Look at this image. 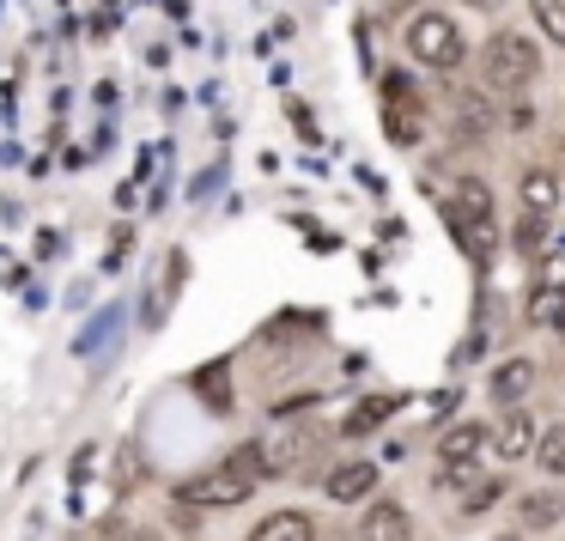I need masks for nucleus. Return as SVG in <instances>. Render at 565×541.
Masks as SVG:
<instances>
[{
	"label": "nucleus",
	"instance_id": "obj_1",
	"mask_svg": "<svg viewBox=\"0 0 565 541\" xmlns=\"http://www.w3.org/2000/svg\"><path fill=\"white\" fill-rule=\"evenodd\" d=\"M262 475H268V468H262V444H244V450H232L213 475H201L195 487L183 492V505H244Z\"/></svg>",
	"mask_w": 565,
	"mask_h": 541
},
{
	"label": "nucleus",
	"instance_id": "obj_2",
	"mask_svg": "<svg viewBox=\"0 0 565 541\" xmlns=\"http://www.w3.org/2000/svg\"><path fill=\"white\" fill-rule=\"evenodd\" d=\"M541 55L529 38H516V31H499V38L487 43V86L492 92H523L529 79H535Z\"/></svg>",
	"mask_w": 565,
	"mask_h": 541
},
{
	"label": "nucleus",
	"instance_id": "obj_3",
	"mask_svg": "<svg viewBox=\"0 0 565 541\" xmlns=\"http://www.w3.org/2000/svg\"><path fill=\"white\" fill-rule=\"evenodd\" d=\"M407 50L426 67H444V74H450V67H462V31L444 13H419L414 25H407Z\"/></svg>",
	"mask_w": 565,
	"mask_h": 541
},
{
	"label": "nucleus",
	"instance_id": "obj_4",
	"mask_svg": "<svg viewBox=\"0 0 565 541\" xmlns=\"http://www.w3.org/2000/svg\"><path fill=\"white\" fill-rule=\"evenodd\" d=\"M444 220H450V232L456 225H492V189L480 183V177H462V183L450 189V213H444Z\"/></svg>",
	"mask_w": 565,
	"mask_h": 541
},
{
	"label": "nucleus",
	"instance_id": "obj_5",
	"mask_svg": "<svg viewBox=\"0 0 565 541\" xmlns=\"http://www.w3.org/2000/svg\"><path fill=\"white\" fill-rule=\"evenodd\" d=\"M322 487H329L334 505H353V499H365V492L377 487V463H365V456H347L341 468H329V480H322Z\"/></svg>",
	"mask_w": 565,
	"mask_h": 541
},
{
	"label": "nucleus",
	"instance_id": "obj_6",
	"mask_svg": "<svg viewBox=\"0 0 565 541\" xmlns=\"http://www.w3.org/2000/svg\"><path fill=\"white\" fill-rule=\"evenodd\" d=\"M529 450H535V420H529L523 407H504V420H499V463H523Z\"/></svg>",
	"mask_w": 565,
	"mask_h": 541
},
{
	"label": "nucleus",
	"instance_id": "obj_7",
	"mask_svg": "<svg viewBox=\"0 0 565 541\" xmlns=\"http://www.w3.org/2000/svg\"><path fill=\"white\" fill-rule=\"evenodd\" d=\"M359 541H414V523H407L402 505H371L365 523H359Z\"/></svg>",
	"mask_w": 565,
	"mask_h": 541
},
{
	"label": "nucleus",
	"instance_id": "obj_8",
	"mask_svg": "<svg viewBox=\"0 0 565 541\" xmlns=\"http://www.w3.org/2000/svg\"><path fill=\"white\" fill-rule=\"evenodd\" d=\"M535 378H541L535 359H499V371H492L487 390H492V402H516V395L535 390Z\"/></svg>",
	"mask_w": 565,
	"mask_h": 541
},
{
	"label": "nucleus",
	"instance_id": "obj_9",
	"mask_svg": "<svg viewBox=\"0 0 565 541\" xmlns=\"http://www.w3.org/2000/svg\"><path fill=\"white\" fill-rule=\"evenodd\" d=\"M249 541H317V523H310L305 511H274L256 523V535Z\"/></svg>",
	"mask_w": 565,
	"mask_h": 541
},
{
	"label": "nucleus",
	"instance_id": "obj_10",
	"mask_svg": "<svg viewBox=\"0 0 565 541\" xmlns=\"http://www.w3.org/2000/svg\"><path fill=\"white\" fill-rule=\"evenodd\" d=\"M195 395L213 407V414H232V365H225V359L201 365V371H195Z\"/></svg>",
	"mask_w": 565,
	"mask_h": 541
},
{
	"label": "nucleus",
	"instance_id": "obj_11",
	"mask_svg": "<svg viewBox=\"0 0 565 541\" xmlns=\"http://www.w3.org/2000/svg\"><path fill=\"white\" fill-rule=\"evenodd\" d=\"M480 450H487V426H475V420L450 426V432H444V444H438V456H444V463H475Z\"/></svg>",
	"mask_w": 565,
	"mask_h": 541
},
{
	"label": "nucleus",
	"instance_id": "obj_12",
	"mask_svg": "<svg viewBox=\"0 0 565 541\" xmlns=\"http://www.w3.org/2000/svg\"><path fill=\"white\" fill-rule=\"evenodd\" d=\"M553 201H559V177H553L547 165H529V171H523V208L547 220V213H553Z\"/></svg>",
	"mask_w": 565,
	"mask_h": 541
},
{
	"label": "nucleus",
	"instance_id": "obj_13",
	"mask_svg": "<svg viewBox=\"0 0 565 541\" xmlns=\"http://www.w3.org/2000/svg\"><path fill=\"white\" fill-rule=\"evenodd\" d=\"M390 414H395L390 395H365V402H359V414H347V438H365V432H377Z\"/></svg>",
	"mask_w": 565,
	"mask_h": 541
},
{
	"label": "nucleus",
	"instance_id": "obj_14",
	"mask_svg": "<svg viewBox=\"0 0 565 541\" xmlns=\"http://www.w3.org/2000/svg\"><path fill=\"white\" fill-rule=\"evenodd\" d=\"M516 517H523V529H553L559 523V499H553V492H523V499H516Z\"/></svg>",
	"mask_w": 565,
	"mask_h": 541
},
{
	"label": "nucleus",
	"instance_id": "obj_15",
	"mask_svg": "<svg viewBox=\"0 0 565 541\" xmlns=\"http://www.w3.org/2000/svg\"><path fill=\"white\" fill-rule=\"evenodd\" d=\"M535 456L541 468H547V475H565V426H547V432H535Z\"/></svg>",
	"mask_w": 565,
	"mask_h": 541
},
{
	"label": "nucleus",
	"instance_id": "obj_16",
	"mask_svg": "<svg viewBox=\"0 0 565 541\" xmlns=\"http://www.w3.org/2000/svg\"><path fill=\"white\" fill-rule=\"evenodd\" d=\"M456 128H462L468 140H480L492 128V110H487V98H475V92H468V98H456Z\"/></svg>",
	"mask_w": 565,
	"mask_h": 541
},
{
	"label": "nucleus",
	"instance_id": "obj_17",
	"mask_svg": "<svg viewBox=\"0 0 565 541\" xmlns=\"http://www.w3.org/2000/svg\"><path fill=\"white\" fill-rule=\"evenodd\" d=\"M529 322H565V293L535 286V293H529Z\"/></svg>",
	"mask_w": 565,
	"mask_h": 541
},
{
	"label": "nucleus",
	"instance_id": "obj_18",
	"mask_svg": "<svg viewBox=\"0 0 565 541\" xmlns=\"http://www.w3.org/2000/svg\"><path fill=\"white\" fill-rule=\"evenodd\" d=\"M541 244H547V220H541V213H523V220H516V250H523V256H541Z\"/></svg>",
	"mask_w": 565,
	"mask_h": 541
},
{
	"label": "nucleus",
	"instance_id": "obj_19",
	"mask_svg": "<svg viewBox=\"0 0 565 541\" xmlns=\"http://www.w3.org/2000/svg\"><path fill=\"white\" fill-rule=\"evenodd\" d=\"M492 499H504V475H499V480H475V487H468V505H462V511H468V517H480Z\"/></svg>",
	"mask_w": 565,
	"mask_h": 541
},
{
	"label": "nucleus",
	"instance_id": "obj_20",
	"mask_svg": "<svg viewBox=\"0 0 565 541\" xmlns=\"http://www.w3.org/2000/svg\"><path fill=\"white\" fill-rule=\"evenodd\" d=\"M535 19L547 25L553 43H565V0H535Z\"/></svg>",
	"mask_w": 565,
	"mask_h": 541
},
{
	"label": "nucleus",
	"instance_id": "obj_21",
	"mask_svg": "<svg viewBox=\"0 0 565 541\" xmlns=\"http://www.w3.org/2000/svg\"><path fill=\"white\" fill-rule=\"evenodd\" d=\"M535 286H547V293H565V262L547 256V262H541V274H535Z\"/></svg>",
	"mask_w": 565,
	"mask_h": 541
},
{
	"label": "nucleus",
	"instance_id": "obj_22",
	"mask_svg": "<svg viewBox=\"0 0 565 541\" xmlns=\"http://www.w3.org/2000/svg\"><path fill=\"white\" fill-rule=\"evenodd\" d=\"M116 541H159L152 529H128V535H116Z\"/></svg>",
	"mask_w": 565,
	"mask_h": 541
},
{
	"label": "nucleus",
	"instance_id": "obj_23",
	"mask_svg": "<svg viewBox=\"0 0 565 541\" xmlns=\"http://www.w3.org/2000/svg\"><path fill=\"white\" fill-rule=\"evenodd\" d=\"M462 7H492V0H462Z\"/></svg>",
	"mask_w": 565,
	"mask_h": 541
},
{
	"label": "nucleus",
	"instance_id": "obj_24",
	"mask_svg": "<svg viewBox=\"0 0 565 541\" xmlns=\"http://www.w3.org/2000/svg\"><path fill=\"white\" fill-rule=\"evenodd\" d=\"M559 329H565V322H559Z\"/></svg>",
	"mask_w": 565,
	"mask_h": 541
}]
</instances>
